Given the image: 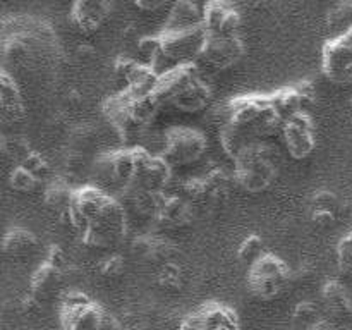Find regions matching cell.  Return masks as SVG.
I'll use <instances>...</instances> for the list:
<instances>
[{
  "mask_svg": "<svg viewBox=\"0 0 352 330\" xmlns=\"http://www.w3.org/2000/svg\"><path fill=\"white\" fill-rule=\"evenodd\" d=\"M38 181H40V179H38L36 175L31 174L30 170H26V168L21 167V165H17V167L10 172V179H9L10 188L21 192L33 191V189L38 186Z\"/></svg>",
  "mask_w": 352,
  "mask_h": 330,
  "instance_id": "d4e9b609",
  "label": "cell"
},
{
  "mask_svg": "<svg viewBox=\"0 0 352 330\" xmlns=\"http://www.w3.org/2000/svg\"><path fill=\"white\" fill-rule=\"evenodd\" d=\"M38 239L24 229H10L3 237V253L10 256H28L34 253Z\"/></svg>",
  "mask_w": 352,
  "mask_h": 330,
  "instance_id": "ac0fdd59",
  "label": "cell"
},
{
  "mask_svg": "<svg viewBox=\"0 0 352 330\" xmlns=\"http://www.w3.org/2000/svg\"><path fill=\"white\" fill-rule=\"evenodd\" d=\"M311 219L315 220L316 226H322V227H330L336 223L337 215L332 212H313L311 213Z\"/></svg>",
  "mask_w": 352,
  "mask_h": 330,
  "instance_id": "4dcf8cb0",
  "label": "cell"
},
{
  "mask_svg": "<svg viewBox=\"0 0 352 330\" xmlns=\"http://www.w3.org/2000/svg\"><path fill=\"white\" fill-rule=\"evenodd\" d=\"M239 23V12L227 2H208L203 9V24L208 33L237 34Z\"/></svg>",
  "mask_w": 352,
  "mask_h": 330,
  "instance_id": "4fadbf2b",
  "label": "cell"
},
{
  "mask_svg": "<svg viewBox=\"0 0 352 330\" xmlns=\"http://www.w3.org/2000/svg\"><path fill=\"white\" fill-rule=\"evenodd\" d=\"M337 263H339L340 272L352 274V232L340 239L337 246Z\"/></svg>",
  "mask_w": 352,
  "mask_h": 330,
  "instance_id": "4316f807",
  "label": "cell"
},
{
  "mask_svg": "<svg viewBox=\"0 0 352 330\" xmlns=\"http://www.w3.org/2000/svg\"><path fill=\"white\" fill-rule=\"evenodd\" d=\"M138 64H140V62L134 60V58L119 57L116 60V67H113V71H116V74L119 76L122 81L127 82V79H129V76L133 74V71L136 69Z\"/></svg>",
  "mask_w": 352,
  "mask_h": 330,
  "instance_id": "f1b7e54d",
  "label": "cell"
},
{
  "mask_svg": "<svg viewBox=\"0 0 352 330\" xmlns=\"http://www.w3.org/2000/svg\"><path fill=\"white\" fill-rule=\"evenodd\" d=\"M323 301H325L327 308L333 313H339V315H346L352 309V299L349 292L346 291L340 282H329V284L323 287Z\"/></svg>",
  "mask_w": 352,
  "mask_h": 330,
  "instance_id": "44dd1931",
  "label": "cell"
},
{
  "mask_svg": "<svg viewBox=\"0 0 352 330\" xmlns=\"http://www.w3.org/2000/svg\"><path fill=\"white\" fill-rule=\"evenodd\" d=\"M0 105H2L3 116H23V102H21L19 89H17L14 79L6 71L0 76Z\"/></svg>",
  "mask_w": 352,
  "mask_h": 330,
  "instance_id": "d6986e66",
  "label": "cell"
},
{
  "mask_svg": "<svg viewBox=\"0 0 352 330\" xmlns=\"http://www.w3.org/2000/svg\"><path fill=\"white\" fill-rule=\"evenodd\" d=\"M327 23H329L330 31H332V38L352 34V3H337L329 12Z\"/></svg>",
  "mask_w": 352,
  "mask_h": 330,
  "instance_id": "603a6c76",
  "label": "cell"
},
{
  "mask_svg": "<svg viewBox=\"0 0 352 330\" xmlns=\"http://www.w3.org/2000/svg\"><path fill=\"white\" fill-rule=\"evenodd\" d=\"M60 217L91 248H113L126 236V208L98 186L76 189L71 206Z\"/></svg>",
  "mask_w": 352,
  "mask_h": 330,
  "instance_id": "6da1fadb",
  "label": "cell"
},
{
  "mask_svg": "<svg viewBox=\"0 0 352 330\" xmlns=\"http://www.w3.org/2000/svg\"><path fill=\"white\" fill-rule=\"evenodd\" d=\"M322 67L327 78L336 85L352 82V34L330 38L323 45Z\"/></svg>",
  "mask_w": 352,
  "mask_h": 330,
  "instance_id": "8fae6325",
  "label": "cell"
},
{
  "mask_svg": "<svg viewBox=\"0 0 352 330\" xmlns=\"http://www.w3.org/2000/svg\"><path fill=\"white\" fill-rule=\"evenodd\" d=\"M208 33V31H206ZM243 41L237 34H213L208 33L205 45L199 52L196 64L206 71H223L236 64L243 55Z\"/></svg>",
  "mask_w": 352,
  "mask_h": 330,
  "instance_id": "ba28073f",
  "label": "cell"
},
{
  "mask_svg": "<svg viewBox=\"0 0 352 330\" xmlns=\"http://www.w3.org/2000/svg\"><path fill=\"white\" fill-rule=\"evenodd\" d=\"M192 219V205L184 196L165 195L158 210L157 219L160 223L168 227H179L188 223Z\"/></svg>",
  "mask_w": 352,
  "mask_h": 330,
  "instance_id": "9a60e30c",
  "label": "cell"
},
{
  "mask_svg": "<svg viewBox=\"0 0 352 330\" xmlns=\"http://www.w3.org/2000/svg\"><path fill=\"white\" fill-rule=\"evenodd\" d=\"M136 6L138 7H141V9H158V7H162L164 6V2H143V0H140V2H136Z\"/></svg>",
  "mask_w": 352,
  "mask_h": 330,
  "instance_id": "d6a6232c",
  "label": "cell"
},
{
  "mask_svg": "<svg viewBox=\"0 0 352 330\" xmlns=\"http://www.w3.org/2000/svg\"><path fill=\"white\" fill-rule=\"evenodd\" d=\"M110 3L100 0H79L72 7V23L85 33L95 31L102 21L109 16Z\"/></svg>",
  "mask_w": 352,
  "mask_h": 330,
  "instance_id": "5bb4252c",
  "label": "cell"
},
{
  "mask_svg": "<svg viewBox=\"0 0 352 330\" xmlns=\"http://www.w3.org/2000/svg\"><path fill=\"white\" fill-rule=\"evenodd\" d=\"M158 109H160V103L155 98L153 93L141 95L129 88L110 96L103 103V112L107 119L126 140L140 136L146 129L148 124H151Z\"/></svg>",
  "mask_w": 352,
  "mask_h": 330,
  "instance_id": "3957f363",
  "label": "cell"
},
{
  "mask_svg": "<svg viewBox=\"0 0 352 330\" xmlns=\"http://www.w3.org/2000/svg\"><path fill=\"white\" fill-rule=\"evenodd\" d=\"M277 148L263 141H253L234 158V177L250 192H260L277 175Z\"/></svg>",
  "mask_w": 352,
  "mask_h": 330,
  "instance_id": "277c9868",
  "label": "cell"
},
{
  "mask_svg": "<svg viewBox=\"0 0 352 330\" xmlns=\"http://www.w3.org/2000/svg\"><path fill=\"white\" fill-rule=\"evenodd\" d=\"M107 316L109 315L82 292H69L62 301V330H105Z\"/></svg>",
  "mask_w": 352,
  "mask_h": 330,
  "instance_id": "5b68a950",
  "label": "cell"
},
{
  "mask_svg": "<svg viewBox=\"0 0 352 330\" xmlns=\"http://www.w3.org/2000/svg\"><path fill=\"white\" fill-rule=\"evenodd\" d=\"M282 136H284L289 153L294 158H306L308 155H311L316 146L311 117L306 112H299L289 117L284 122Z\"/></svg>",
  "mask_w": 352,
  "mask_h": 330,
  "instance_id": "7c38bea8",
  "label": "cell"
},
{
  "mask_svg": "<svg viewBox=\"0 0 352 330\" xmlns=\"http://www.w3.org/2000/svg\"><path fill=\"white\" fill-rule=\"evenodd\" d=\"M64 253H62V250L58 246H52L50 251H48V256H47V263H50L52 267L58 268V270H62V267H64Z\"/></svg>",
  "mask_w": 352,
  "mask_h": 330,
  "instance_id": "1f68e13d",
  "label": "cell"
},
{
  "mask_svg": "<svg viewBox=\"0 0 352 330\" xmlns=\"http://www.w3.org/2000/svg\"><path fill=\"white\" fill-rule=\"evenodd\" d=\"M311 210L313 212H332L339 213L340 201L332 191H318L311 198Z\"/></svg>",
  "mask_w": 352,
  "mask_h": 330,
  "instance_id": "484cf974",
  "label": "cell"
},
{
  "mask_svg": "<svg viewBox=\"0 0 352 330\" xmlns=\"http://www.w3.org/2000/svg\"><path fill=\"white\" fill-rule=\"evenodd\" d=\"M172 167L162 155L150 153L144 148H136V172L131 186L146 192H165Z\"/></svg>",
  "mask_w": 352,
  "mask_h": 330,
  "instance_id": "30bf717a",
  "label": "cell"
},
{
  "mask_svg": "<svg viewBox=\"0 0 352 330\" xmlns=\"http://www.w3.org/2000/svg\"><path fill=\"white\" fill-rule=\"evenodd\" d=\"M265 254L263 251V239H261L258 234H251L246 239L241 243L239 251H237V256L243 263H248L251 267L253 263H256L261 256Z\"/></svg>",
  "mask_w": 352,
  "mask_h": 330,
  "instance_id": "cb8c5ba5",
  "label": "cell"
},
{
  "mask_svg": "<svg viewBox=\"0 0 352 330\" xmlns=\"http://www.w3.org/2000/svg\"><path fill=\"white\" fill-rule=\"evenodd\" d=\"M206 150V138L191 127H174L165 134L162 157L174 165H189L203 157Z\"/></svg>",
  "mask_w": 352,
  "mask_h": 330,
  "instance_id": "52a82bcc",
  "label": "cell"
},
{
  "mask_svg": "<svg viewBox=\"0 0 352 330\" xmlns=\"http://www.w3.org/2000/svg\"><path fill=\"white\" fill-rule=\"evenodd\" d=\"M58 280H60V270L45 261L33 275V280H31V298L34 301H40L52 289H55Z\"/></svg>",
  "mask_w": 352,
  "mask_h": 330,
  "instance_id": "ffe728a7",
  "label": "cell"
},
{
  "mask_svg": "<svg viewBox=\"0 0 352 330\" xmlns=\"http://www.w3.org/2000/svg\"><path fill=\"white\" fill-rule=\"evenodd\" d=\"M203 26V10L195 2L181 0L172 6L164 30H191Z\"/></svg>",
  "mask_w": 352,
  "mask_h": 330,
  "instance_id": "2e32d148",
  "label": "cell"
},
{
  "mask_svg": "<svg viewBox=\"0 0 352 330\" xmlns=\"http://www.w3.org/2000/svg\"><path fill=\"white\" fill-rule=\"evenodd\" d=\"M272 105L275 107L282 119L287 120L289 117L296 116L299 112H306L305 110V100H302L301 91L298 86H285V88L277 89L270 95Z\"/></svg>",
  "mask_w": 352,
  "mask_h": 330,
  "instance_id": "e0dca14e",
  "label": "cell"
},
{
  "mask_svg": "<svg viewBox=\"0 0 352 330\" xmlns=\"http://www.w3.org/2000/svg\"><path fill=\"white\" fill-rule=\"evenodd\" d=\"M124 268V261L120 256H112V258H107L102 265V272L103 275H109V277H116L122 272Z\"/></svg>",
  "mask_w": 352,
  "mask_h": 330,
  "instance_id": "f546056e",
  "label": "cell"
},
{
  "mask_svg": "<svg viewBox=\"0 0 352 330\" xmlns=\"http://www.w3.org/2000/svg\"><path fill=\"white\" fill-rule=\"evenodd\" d=\"M153 95L160 105H174L182 112H198L208 103L210 86L203 69L191 62L160 74Z\"/></svg>",
  "mask_w": 352,
  "mask_h": 330,
  "instance_id": "7a4b0ae2",
  "label": "cell"
},
{
  "mask_svg": "<svg viewBox=\"0 0 352 330\" xmlns=\"http://www.w3.org/2000/svg\"><path fill=\"white\" fill-rule=\"evenodd\" d=\"M21 167H24L26 170H30L31 174L36 175L38 179L43 177L48 170L47 162H45L40 155L34 153V151H30V155H28V157L21 162Z\"/></svg>",
  "mask_w": 352,
  "mask_h": 330,
  "instance_id": "83f0119b",
  "label": "cell"
},
{
  "mask_svg": "<svg viewBox=\"0 0 352 330\" xmlns=\"http://www.w3.org/2000/svg\"><path fill=\"white\" fill-rule=\"evenodd\" d=\"M93 172L100 184L119 186L120 189H126L131 186L136 172V148L100 155L93 165Z\"/></svg>",
  "mask_w": 352,
  "mask_h": 330,
  "instance_id": "9c48e42d",
  "label": "cell"
},
{
  "mask_svg": "<svg viewBox=\"0 0 352 330\" xmlns=\"http://www.w3.org/2000/svg\"><path fill=\"white\" fill-rule=\"evenodd\" d=\"M289 280V268L274 253H265L256 263L250 267L248 284L251 291L261 299H272L284 289Z\"/></svg>",
  "mask_w": 352,
  "mask_h": 330,
  "instance_id": "8992f818",
  "label": "cell"
},
{
  "mask_svg": "<svg viewBox=\"0 0 352 330\" xmlns=\"http://www.w3.org/2000/svg\"><path fill=\"white\" fill-rule=\"evenodd\" d=\"M74 191L76 189H72L67 182L62 181V179H57V181L52 182L47 188V191H45V201H47L48 206L57 210L58 215H62V213L67 212L69 206H71Z\"/></svg>",
  "mask_w": 352,
  "mask_h": 330,
  "instance_id": "7402d4cb",
  "label": "cell"
}]
</instances>
